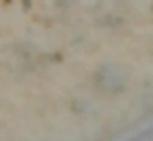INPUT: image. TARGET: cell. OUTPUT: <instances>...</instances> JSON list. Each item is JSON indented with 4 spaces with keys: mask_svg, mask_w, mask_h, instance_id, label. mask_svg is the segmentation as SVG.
I'll return each mask as SVG.
<instances>
[{
    "mask_svg": "<svg viewBox=\"0 0 153 141\" xmlns=\"http://www.w3.org/2000/svg\"><path fill=\"white\" fill-rule=\"evenodd\" d=\"M43 2L45 0H0V136L10 131L5 122L17 112L14 76L19 74L17 60H22L19 43L31 26V17Z\"/></svg>",
    "mask_w": 153,
    "mask_h": 141,
    "instance_id": "1",
    "label": "cell"
}]
</instances>
